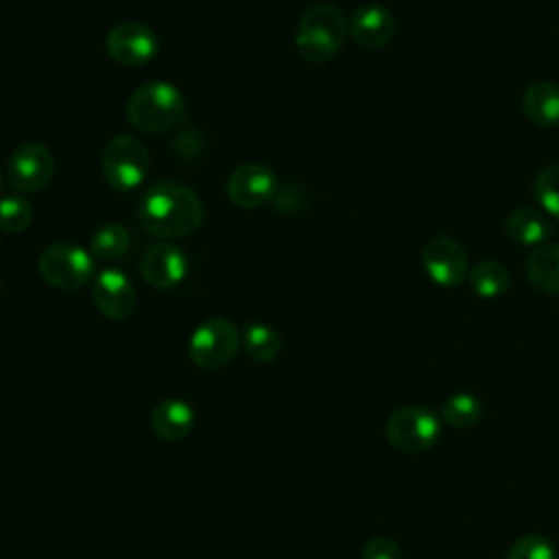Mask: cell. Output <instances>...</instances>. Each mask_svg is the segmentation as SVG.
Instances as JSON below:
<instances>
[{
    "mask_svg": "<svg viewBox=\"0 0 559 559\" xmlns=\"http://www.w3.org/2000/svg\"><path fill=\"white\" fill-rule=\"evenodd\" d=\"M509 271L496 260H483L469 271V284L480 297H498L509 288Z\"/></svg>",
    "mask_w": 559,
    "mask_h": 559,
    "instance_id": "obj_22",
    "label": "cell"
},
{
    "mask_svg": "<svg viewBox=\"0 0 559 559\" xmlns=\"http://www.w3.org/2000/svg\"><path fill=\"white\" fill-rule=\"evenodd\" d=\"M483 411H485V408H483V402H480L474 393L461 391V393L450 395V397L443 402V406H441V417H443V421H445L448 426L465 430V428H472V426H476V424L480 421Z\"/></svg>",
    "mask_w": 559,
    "mask_h": 559,
    "instance_id": "obj_20",
    "label": "cell"
},
{
    "mask_svg": "<svg viewBox=\"0 0 559 559\" xmlns=\"http://www.w3.org/2000/svg\"><path fill=\"white\" fill-rule=\"evenodd\" d=\"M504 559H557V550L542 535H524L509 546Z\"/></svg>",
    "mask_w": 559,
    "mask_h": 559,
    "instance_id": "obj_25",
    "label": "cell"
},
{
    "mask_svg": "<svg viewBox=\"0 0 559 559\" xmlns=\"http://www.w3.org/2000/svg\"><path fill=\"white\" fill-rule=\"evenodd\" d=\"M349 33V22L345 13L328 2L306 9L295 28L297 52L312 63H323L332 59Z\"/></svg>",
    "mask_w": 559,
    "mask_h": 559,
    "instance_id": "obj_2",
    "label": "cell"
},
{
    "mask_svg": "<svg viewBox=\"0 0 559 559\" xmlns=\"http://www.w3.org/2000/svg\"><path fill=\"white\" fill-rule=\"evenodd\" d=\"M238 345V328L229 319L214 317L197 325L188 343V354L197 367L214 371L225 367L236 356Z\"/></svg>",
    "mask_w": 559,
    "mask_h": 559,
    "instance_id": "obj_7",
    "label": "cell"
},
{
    "mask_svg": "<svg viewBox=\"0 0 559 559\" xmlns=\"http://www.w3.org/2000/svg\"><path fill=\"white\" fill-rule=\"evenodd\" d=\"M131 245L129 231L120 223H107L98 227L90 242V253L96 260H116L127 253Z\"/></svg>",
    "mask_w": 559,
    "mask_h": 559,
    "instance_id": "obj_21",
    "label": "cell"
},
{
    "mask_svg": "<svg viewBox=\"0 0 559 559\" xmlns=\"http://www.w3.org/2000/svg\"><path fill=\"white\" fill-rule=\"evenodd\" d=\"M395 33V20L380 4H362L349 17V35L362 48H382Z\"/></svg>",
    "mask_w": 559,
    "mask_h": 559,
    "instance_id": "obj_14",
    "label": "cell"
},
{
    "mask_svg": "<svg viewBox=\"0 0 559 559\" xmlns=\"http://www.w3.org/2000/svg\"><path fill=\"white\" fill-rule=\"evenodd\" d=\"M140 275L148 286L157 290H170L186 280L188 258L177 245L168 240L153 242L140 258Z\"/></svg>",
    "mask_w": 559,
    "mask_h": 559,
    "instance_id": "obj_11",
    "label": "cell"
},
{
    "mask_svg": "<svg viewBox=\"0 0 559 559\" xmlns=\"http://www.w3.org/2000/svg\"><path fill=\"white\" fill-rule=\"evenodd\" d=\"M33 221V205L22 194L0 197V229L9 234L24 231Z\"/></svg>",
    "mask_w": 559,
    "mask_h": 559,
    "instance_id": "obj_24",
    "label": "cell"
},
{
    "mask_svg": "<svg viewBox=\"0 0 559 559\" xmlns=\"http://www.w3.org/2000/svg\"><path fill=\"white\" fill-rule=\"evenodd\" d=\"M504 231L518 245H544L552 236L555 225L544 210L518 207L507 216Z\"/></svg>",
    "mask_w": 559,
    "mask_h": 559,
    "instance_id": "obj_17",
    "label": "cell"
},
{
    "mask_svg": "<svg viewBox=\"0 0 559 559\" xmlns=\"http://www.w3.org/2000/svg\"><path fill=\"white\" fill-rule=\"evenodd\" d=\"M421 262L439 286H456L469 273L465 249L450 236H432L421 249Z\"/></svg>",
    "mask_w": 559,
    "mask_h": 559,
    "instance_id": "obj_12",
    "label": "cell"
},
{
    "mask_svg": "<svg viewBox=\"0 0 559 559\" xmlns=\"http://www.w3.org/2000/svg\"><path fill=\"white\" fill-rule=\"evenodd\" d=\"M186 116L183 94L166 81H148L140 85L127 100L129 122L144 133H159Z\"/></svg>",
    "mask_w": 559,
    "mask_h": 559,
    "instance_id": "obj_3",
    "label": "cell"
},
{
    "mask_svg": "<svg viewBox=\"0 0 559 559\" xmlns=\"http://www.w3.org/2000/svg\"><path fill=\"white\" fill-rule=\"evenodd\" d=\"M148 162V151L135 135L118 133L103 148L100 170L114 190L127 192L146 179Z\"/></svg>",
    "mask_w": 559,
    "mask_h": 559,
    "instance_id": "obj_5",
    "label": "cell"
},
{
    "mask_svg": "<svg viewBox=\"0 0 559 559\" xmlns=\"http://www.w3.org/2000/svg\"><path fill=\"white\" fill-rule=\"evenodd\" d=\"M360 559H404L402 548L389 537H371L360 552Z\"/></svg>",
    "mask_w": 559,
    "mask_h": 559,
    "instance_id": "obj_26",
    "label": "cell"
},
{
    "mask_svg": "<svg viewBox=\"0 0 559 559\" xmlns=\"http://www.w3.org/2000/svg\"><path fill=\"white\" fill-rule=\"evenodd\" d=\"M522 111L537 127L559 124V85L546 79L533 81L522 94Z\"/></svg>",
    "mask_w": 559,
    "mask_h": 559,
    "instance_id": "obj_16",
    "label": "cell"
},
{
    "mask_svg": "<svg viewBox=\"0 0 559 559\" xmlns=\"http://www.w3.org/2000/svg\"><path fill=\"white\" fill-rule=\"evenodd\" d=\"M533 194L542 210L559 221V164H548L535 175Z\"/></svg>",
    "mask_w": 559,
    "mask_h": 559,
    "instance_id": "obj_23",
    "label": "cell"
},
{
    "mask_svg": "<svg viewBox=\"0 0 559 559\" xmlns=\"http://www.w3.org/2000/svg\"><path fill=\"white\" fill-rule=\"evenodd\" d=\"M0 288H2V280H0Z\"/></svg>",
    "mask_w": 559,
    "mask_h": 559,
    "instance_id": "obj_28",
    "label": "cell"
},
{
    "mask_svg": "<svg viewBox=\"0 0 559 559\" xmlns=\"http://www.w3.org/2000/svg\"><path fill=\"white\" fill-rule=\"evenodd\" d=\"M227 199L242 210L266 205L277 192V177L264 164H240L225 183Z\"/></svg>",
    "mask_w": 559,
    "mask_h": 559,
    "instance_id": "obj_9",
    "label": "cell"
},
{
    "mask_svg": "<svg viewBox=\"0 0 559 559\" xmlns=\"http://www.w3.org/2000/svg\"><path fill=\"white\" fill-rule=\"evenodd\" d=\"M4 183H7V179H4V175H2V170H0V194H2V188H4Z\"/></svg>",
    "mask_w": 559,
    "mask_h": 559,
    "instance_id": "obj_27",
    "label": "cell"
},
{
    "mask_svg": "<svg viewBox=\"0 0 559 559\" xmlns=\"http://www.w3.org/2000/svg\"><path fill=\"white\" fill-rule=\"evenodd\" d=\"M138 221L148 234L164 240L183 238L203 223V203L192 188L179 181H159L142 194Z\"/></svg>",
    "mask_w": 559,
    "mask_h": 559,
    "instance_id": "obj_1",
    "label": "cell"
},
{
    "mask_svg": "<svg viewBox=\"0 0 559 559\" xmlns=\"http://www.w3.org/2000/svg\"><path fill=\"white\" fill-rule=\"evenodd\" d=\"M0 247H2V240H0Z\"/></svg>",
    "mask_w": 559,
    "mask_h": 559,
    "instance_id": "obj_29",
    "label": "cell"
},
{
    "mask_svg": "<svg viewBox=\"0 0 559 559\" xmlns=\"http://www.w3.org/2000/svg\"><path fill=\"white\" fill-rule=\"evenodd\" d=\"M524 273L537 290L559 297V242L533 249L524 260Z\"/></svg>",
    "mask_w": 559,
    "mask_h": 559,
    "instance_id": "obj_18",
    "label": "cell"
},
{
    "mask_svg": "<svg viewBox=\"0 0 559 559\" xmlns=\"http://www.w3.org/2000/svg\"><path fill=\"white\" fill-rule=\"evenodd\" d=\"M157 35L140 22L116 24L105 37L107 55L122 66H144L157 55Z\"/></svg>",
    "mask_w": 559,
    "mask_h": 559,
    "instance_id": "obj_10",
    "label": "cell"
},
{
    "mask_svg": "<svg viewBox=\"0 0 559 559\" xmlns=\"http://www.w3.org/2000/svg\"><path fill=\"white\" fill-rule=\"evenodd\" d=\"M441 424L426 406H402L393 411L384 424V435L393 448L417 454L432 448L439 439Z\"/></svg>",
    "mask_w": 559,
    "mask_h": 559,
    "instance_id": "obj_6",
    "label": "cell"
},
{
    "mask_svg": "<svg viewBox=\"0 0 559 559\" xmlns=\"http://www.w3.org/2000/svg\"><path fill=\"white\" fill-rule=\"evenodd\" d=\"M242 345H245L247 356L253 358L255 362H271L277 358L280 349H282V338L275 332V328L255 321L245 328Z\"/></svg>",
    "mask_w": 559,
    "mask_h": 559,
    "instance_id": "obj_19",
    "label": "cell"
},
{
    "mask_svg": "<svg viewBox=\"0 0 559 559\" xmlns=\"http://www.w3.org/2000/svg\"><path fill=\"white\" fill-rule=\"evenodd\" d=\"M194 426V408L179 397H166L151 411V428L164 441H179Z\"/></svg>",
    "mask_w": 559,
    "mask_h": 559,
    "instance_id": "obj_15",
    "label": "cell"
},
{
    "mask_svg": "<svg viewBox=\"0 0 559 559\" xmlns=\"http://www.w3.org/2000/svg\"><path fill=\"white\" fill-rule=\"evenodd\" d=\"M55 173V157L46 144L26 142L7 157L4 179L17 194H33L48 186Z\"/></svg>",
    "mask_w": 559,
    "mask_h": 559,
    "instance_id": "obj_8",
    "label": "cell"
},
{
    "mask_svg": "<svg viewBox=\"0 0 559 559\" xmlns=\"http://www.w3.org/2000/svg\"><path fill=\"white\" fill-rule=\"evenodd\" d=\"M92 297L98 312L107 319H124L135 306L133 282L120 269H103L98 275H94Z\"/></svg>",
    "mask_w": 559,
    "mask_h": 559,
    "instance_id": "obj_13",
    "label": "cell"
},
{
    "mask_svg": "<svg viewBox=\"0 0 559 559\" xmlns=\"http://www.w3.org/2000/svg\"><path fill=\"white\" fill-rule=\"evenodd\" d=\"M96 258L74 242H52L37 260V271L52 288L81 290L96 275Z\"/></svg>",
    "mask_w": 559,
    "mask_h": 559,
    "instance_id": "obj_4",
    "label": "cell"
}]
</instances>
